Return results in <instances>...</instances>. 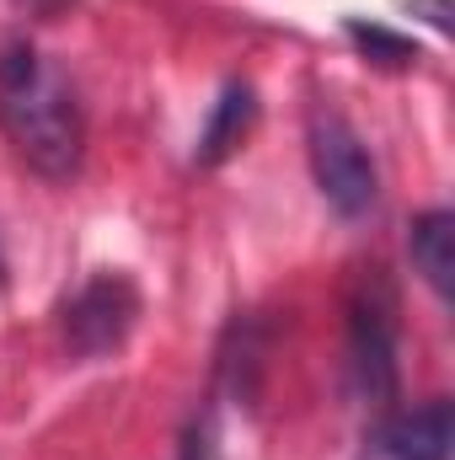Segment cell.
<instances>
[{
	"mask_svg": "<svg viewBox=\"0 0 455 460\" xmlns=\"http://www.w3.org/2000/svg\"><path fill=\"white\" fill-rule=\"evenodd\" d=\"M0 128L11 150L49 182H70L86 150V118L65 70L32 43L0 54Z\"/></svg>",
	"mask_w": 455,
	"mask_h": 460,
	"instance_id": "6da1fadb",
	"label": "cell"
},
{
	"mask_svg": "<svg viewBox=\"0 0 455 460\" xmlns=\"http://www.w3.org/2000/svg\"><path fill=\"white\" fill-rule=\"evenodd\" d=\"M407 246H413V268L424 273V284L445 300V295H451V273H455V220H451V209L418 215Z\"/></svg>",
	"mask_w": 455,
	"mask_h": 460,
	"instance_id": "8992f818",
	"label": "cell"
},
{
	"mask_svg": "<svg viewBox=\"0 0 455 460\" xmlns=\"http://www.w3.org/2000/svg\"><path fill=\"white\" fill-rule=\"evenodd\" d=\"M306 145H311V172H317L322 199L343 220L370 215L375 199H380V177H375V161H370L364 139L348 128V118L333 113V108H317L311 128H306Z\"/></svg>",
	"mask_w": 455,
	"mask_h": 460,
	"instance_id": "7a4b0ae2",
	"label": "cell"
},
{
	"mask_svg": "<svg viewBox=\"0 0 455 460\" xmlns=\"http://www.w3.org/2000/svg\"><path fill=\"white\" fill-rule=\"evenodd\" d=\"M348 375L370 402H386L397 385V295L386 279H364L348 305Z\"/></svg>",
	"mask_w": 455,
	"mask_h": 460,
	"instance_id": "3957f363",
	"label": "cell"
},
{
	"mask_svg": "<svg viewBox=\"0 0 455 460\" xmlns=\"http://www.w3.org/2000/svg\"><path fill=\"white\" fill-rule=\"evenodd\" d=\"M455 456V412L451 402H424L397 412L375 434V460H451Z\"/></svg>",
	"mask_w": 455,
	"mask_h": 460,
	"instance_id": "5b68a950",
	"label": "cell"
},
{
	"mask_svg": "<svg viewBox=\"0 0 455 460\" xmlns=\"http://www.w3.org/2000/svg\"><path fill=\"white\" fill-rule=\"evenodd\" d=\"M348 38H353L370 59H386V65H407V59H418V49H413L407 38L375 27V22H359V16H348Z\"/></svg>",
	"mask_w": 455,
	"mask_h": 460,
	"instance_id": "ba28073f",
	"label": "cell"
},
{
	"mask_svg": "<svg viewBox=\"0 0 455 460\" xmlns=\"http://www.w3.org/2000/svg\"><path fill=\"white\" fill-rule=\"evenodd\" d=\"M252 118H257L252 86H246V81H230L226 92H220V102H215V113H210V123H204V134H199V161H204V166H220L230 150L246 139Z\"/></svg>",
	"mask_w": 455,
	"mask_h": 460,
	"instance_id": "52a82bcc",
	"label": "cell"
},
{
	"mask_svg": "<svg viewBox=\"0 0 455 460\" xmlns=\"http://www.w3.org/2000/svg\"><path fill=\"white\" fill-rule=\"evenodd\" d=\"M134 316H139L134 284H129L123 273H97V279L70 300V311H65V338H70V348H76L81 358H103V353H113V348L129 338Z\"/></svg>",
	"mask_w": 455,
	"mask_h": 460,
	"instance_id": "277c9868",
	"label": "cell"
}]
</instances>
